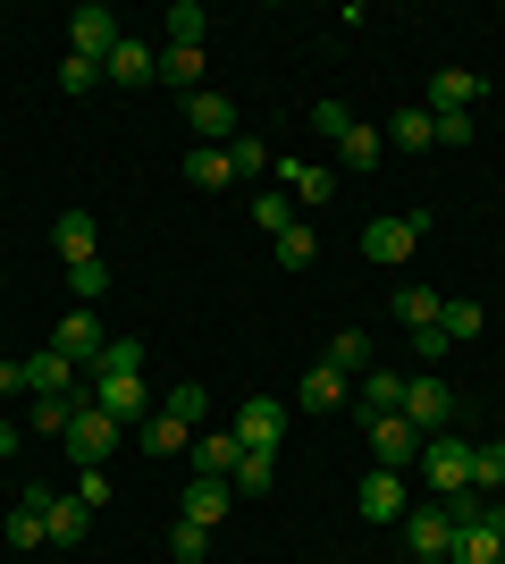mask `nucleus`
Listing matches in <instances>:
<instances>
[{"mask_svg":"<svg viewBox=\"0 0 505 564\" xmlns=\"http://www.w3.org/2000/svg\"><path fill=\"white\" fill-rule=\"evenodd\" d=\"M59 447H68L76 471H101V464H110V447H119V422H110L94 397H76V422H68V438H59Z\"/></svg>","mask_w":505,"mask_h":564,"instance_id":"1","label":"nucleus"},{"mask_svg":"<svg viewBox=\"0 0 505 564\" xmlns=\"http://www.w3.org/2000/svg\"><path fill=\"white\" fill-rule=\"evenodd\" d=\"M421 480H430V497L472 489V438H455V430H430V438H421Z\"/></svg>","mask_w":505,"mask_h":564,"instance_id":"2","label":"nucleus"},{"mask_svg":"<svg viewBox=\"0 0 505 564\" xmlns=\"http://www.w3.org/2000/svg\"><path fill=\"white\" fill-rule=\"evenodd\" d=\"M94 404H101V413H110L119 430H144V422H152L144 371H101V379H94Z\"/></svg>","mask_w":505,"mask_h":564,"instance_id":"3","label":"nucleus"},{"mask_svg":"<svg viewBox=\"0 0 505 564\" xmlns=\"http://www.w3.org/2000/svg\"><path fill=\"white\" fill-rule=\"evenodd\" d=\"M421 228H430V219H421V212H405V219H371V228H362V261H380V270H396V261H413V245H421Z\"/></svg>","mask_w":505,"mask_h":564,"instance_id":"4","label":"nucleus"},{"mask_svg":"<svg viewBox=\"0 0 505 564\" xmlns=\"http://www.w3.org/2000/svg\"><path fill=\"white\" fill-rule=\"evenodd\" d=\"M119 43H127V34H119V18H110L101 0H85V9L68 18V51H76V59H110Z\"/></svg>","mask_w":505,"mask_h":564,"instance_id":"5","label":"nucleus"},{"mask_svg":"<svg viewBox=\"0 0 505 564\" xmlns=\"http://www.w3.org/2000/svg\"><path fill=\"white\" fill-rule=\"evenodd\" d=\"M354 506H362V522H405L413 514V489H405V471H371V480H362L354 489Z\"/></svg>","mask_w":505,"mask_h":564,"instance_id":"6","label":"nucleus"},{"mask_svg":"<svg viewBox=\"0 0 505 564\" xmlns=\"http://www.w3.org/2000/svg\"><path fill=\"white\" fill-rule=\"evenodd\" d=\"M405 422L421 430V438L455 422V397H447V379H430V371H421V379H405Z\"/></svg>","mask_w":505,"mask_h":564,"instance_id":"7","label":"nucleus"},{"mask_svg":"<svg viewBox=\"0 0 505 564\" xmlns=\"http://www.w3.org/2000/svg\"><path fill=\"white\" fill-rule=\"evenodd\" d=\"M237 438H244V447H262V455H278V438H287V404H278V397H244Z\"/></svg>","mask_w":505,"mask_h":564,"instance_id":"8","label":"nucleus"},{"mask_svg":"<svg viewBox=\"0 0 505 564\" xmlns=\"http://www.w3.org/2000/svg\"><path fill=\"white\" fill-rule=\"evenodd\" d=\"M354 404H362V422H380V413H405V371L371 362V371L354 379Z\"/></svg>","mask_w":505,"mask_h":564,"instance_id":"9","label":"nucleus"},{"mask_svg":"<svg viewBox=\"0 0 505 564\" xmlns=\"http://www.w3.org/2000/svg\"><path fill=\"white\" fill-rule=\"evenodd\" d=\"M405 547H413V556H455V522H447V506H413V514H405Z\"/></svg>","mask_w":505,"mask_h":564,"instance_id":"10","label":"nucleus"},{"mask_svg":"<svg viewBox=\"0 0 505 564\" xmlns=\"http://www.w3.org/2000/svg\"><path fill=\"white\" fill-rule=\"evenodd\" d=\"M186 127L202 143H237V101L228 94H186Z\"/></svg>","mask_w":505,"mask_h":564,"instance_id":"11","label":"nucleus"},{"mask_svg":"<svg viewBox=\"0 0 505 564\" xmlns=\"http://www.w3.org/2000/svg\"><path fill=\"white\" fill-rule=\"evenodd\" d=\"M371 455H380V471L413 464V455H421V430H413L405 413H380V422H371Z\"/></svg>","mask_w":505,"mask_h":564,"instance_id":"12","label":"nucleus"},{"mask_svg":"<svg viewBox=\"0 0 505 564\" xmlns=\"http://www.w3.org/2000/svg\"><path fill=\"white\" fill-rule=\"evenodd\" d=\"M472 101H481V76H472V68H438L430 94H421V110L447 118V110H472Z\"/></svg>","mask_w":505,"mask_h":564,"instance_id":"13","label":"nucleus"},{"mask_svg":"<svg viewBox=\"0 0 505 564\" xmlns=\"http://www.w3.org/2000/svg\"><path fill=\"white\" fill-rule=\"evenodd\" d=\"M34 497H43V540H51V547H76V540H85L94 506H76V497H51V489H34Z\"/></svg>","mask_w":505,"mask_h":564,"instance_id":"14","label":"nucleus"},{"mask_svg":"<svg viewBox=\"0 0 505 564\" xmlns=\"http://www.w3.org/2000/svg\"><path fill=\"white\" fill-rule=\"evenodd\" d=\"M101 346H110V337H101V321H94V312H68V321L51 329V354H68V362H94Z\"/></svg>","mask_w":505,"mask_h":564,"instance_id":"15","label":"nucleus"},{"mask_svg":"<svg viewBox=\"0 0 505 564\" xmlns=\"http://www.w3.org/2000/svg\"><path fill=\"white\" fill-rule=\"evenodd\" d=\"M278 177H287V203H329V194H337L329 161H278Z\"/></svg>","mask_w":505,"mask_h":564,"instance_id":"16","label":"nucleus"},{"mask_svg":"<svg viewBox=\"0 0 505 564\" xmlns=\"http://www.w3.org/2000/svg\"><path fill=\"white\" fill-rule=\"evenodd\" d=\"M186 186H202V194L237 186V161H228V143H194V152H186Z\"/></svg>","mask_w":505,"mask_h":564,"instance_id":"17","label":"nucleus"},{"mask_svg":"<svg viewBox=\"0 0 505 564\" xmlns=\"http://www.w3.org/2000/svg\"><path fill=\"white\" fill-rule=\"evenodd\" d=\"M152 76H161V51H144V43H119L101 59V85H152Z\"/></svg>","mask_w":505,"mask_h":564,"instance_id":"18","label":"nucleus"},{"mask_svg":"<svg viewBox=\"0 0 505 564\" xmlns=\"http://www.w3.org/2000/svg\"><path fill=\"white\" fill-rule=\"evenodd\" d=\"M237 455H244L237 430H202V438H194V471H202V480H228V471H237Z\"/></svg>","mask_w":505,"mask_h":564,"instance_id":"19","label":"nucleus"},{"mask_svg":"<svg viewBox=\"0 0 505 564\" xmlns=\"http://www.w3.org/2000/svg\"><path fill=\"white\" fill-rule=\"evenodd\" d=\"M387 143H396V152H430V143H438V118L421 110V101H405V110H387Z\"/></svg>","mask_w":505,"mask_h":564,"instance_id":"20","label":"nucleus"},{"mask_svg":"<svg viewBox=\"0 0 505 564\" xmlns=\"http://www.w3.org/2000/svg\"><path fill=\"white\" fill-rule=\"evenodd\" d=\"M228 506H237V489H228V480H202V471H194V489H186V522L219 531V522H228Z\"/></svg>","mask_w":505,"mask_h":564,"instance_id":"21","label":"nucleus"},{"mask_svg":"<svg viewBox=\"0 0 505 564\" xmlns=\"http://www.w3.org/2000/svg\"><path fill=\"white\" fill-rule=\"evenodd\" d=\"M25 388H34V397H68V388H76V362H68V354H34V362H25Z\"/></svg>","mask_w":505,"mask_h":564,"instance_id":"22","label":"nucleus"},{"mask_svg":"<svg viewBox=\"0 0 505 564\" xmlns=\"http://www.w3.org/2000/svg\"><path fill=\"white\" fill-rule=\"evenodd\" d=\"M320 362H329V371H345V379H362V371H371V329H337Z\"/></svg>","mask_w":505,"mask_h":564,"instance_id":"23","label":"nucleus"},{"mask_svg":"<svg viewBox=\"0 0 505 564\" xmlns=\"http://www.w3.org/2000/svg\"><path fill=\"white\" fill-rule=\"evenodd\" d=\"M345 397H354V379H345V371H329V362H312V371H304V404H312V413H337Z\"/></svg>","mask_w":505,"mask_h":564,"instance_id":"24","label":"nucleus"},{"mask_svg":"<svg viewBox=\"0 0 505 564\" xmlns=\"http://www.w3.org/2000/svg\"><path fill=\"white\" fill-rule=\"evenodd\" d=\"M0 540H9V547H43V497H34V489H25L18 506H9V522H0Z\"/></svg>","mask_w":505,"mask_h":564,"instance_id":"25","label":"nucleus"},{"mask_svg":"<svg viewBox=\"0 0 505 564\" xmlns=\"http://www.w3.org/2000/svg\"><path fill=\"white\" fill-rule=\"evenodd\" d=\"M270 480H278V455H262V447H244L237 471H228V489H237V497H262Z\"/></svg>","mask_w":505,"mask_h":564,"instance_id":"26","label":"nucleus"},{"mask_svg":"<svg viewBox=\"0 0 505 564\" xmlns=\"http://www.w3.org/2000/svg\"><path fill=\"white\" fill-rule=\"evenodd\" d=\"M94 212H59V228H51V245H59V253H68V261H94Z\"/></svg>","mask_w":505,"mask_h":564,"instance_id":"27","label":"nucleus"},{"mask_svg":"<svg viewBox=\"0 0 505 564\" xmlns=\"http://www.w3.org/2000/svg\"><path fill=\"white\" fill-rule=\"evenodd\" d=\"M380 127H362V118H354V127H345V135H337V161H345V169H380Z\"/></svg>","mask_w":505,"mask_h":564,"instance_id":"28","label":"nucleus"},{"mask_svg":"<svg viewBox=\"0 0 505 564\" xmlns=\"http://www.w3.org/2000/svg\"><path fill=\"white\" fill-rule=\"evenodd\" d=\"M161 76H168V85H177V94H202V51L168 43V51H161Z\"/></svg>","mask_w":505,"mask_h":564,"instance_id":"29","label":"nucleus"},{"mask_svg":"<svg viewBox=\"0 0 505 564\" xmlns=\"http://www.w3.org/2000/svg\"><path fill=\"white\" fill-rule=\"evenodd\" d=\"M438 312H447V295H438V286H405V295H396V321H405V329H430Z\"/></svg>","mask_w":505,"mask_h":564,"instance_id":"30","label":"nucleus"},{"mask_svg":"<svg viewBox=\"0 0 505 564\" xmlns=\"http://www.w3.org/2000/svg\"><path fill=\"white\" fill-rule=\"evenodd\" d=\"M472 489H481V497H505V438L472 447Z\"/></svg>","mask_w":505,"mask_h":564,"instance_id":"31","label":"nucleus"},{"mask_svg":"<svg viewBox=\"0 0 505 564\" xmlns=\"http://www.w3.org/2000/svg\"><path fill=\"white\" fill-rule=\"evenodd\" d=\"M438 329H447V337L463 346V337H481V329H488V312L472 304V295H447V312H438Z\"/></svg>","mask_w":505,"mask_h":564,"instance_id":"32","label":"nucleus"},{"mask_svg":"<svg viewBox=\"0 0 505 564\" xmlns=\"http://www.w3.org/2000/svg\"><path fill=\"white\" fill-rule=\"evenodd\" d=\"M270 245H278V270H312V253H320V236L304 228V219H295L287 236H270Z\"/></svg>","mask_w":505,"mask_h":564,"instance_id":"33","label":"nucleus"},{"mask_svg":"<svg viewBox=\"0 0 505 564\" xmlns=\"http://www.w3.org/2000/svg\"><path fill=\"white\" fill-rule=\"evenodd\" d=\"M455 564H505V540L472 522V531H455Z\"/></svg>","mask_w":505,"mask_h":564,"instance_id":"34","label":"nucleus"},{"mask_svg":"<svg viewBox=\"0 0 505 564\" xmlns=\"http://www.w3.org/2000/svg\"><path fill=\"white\" fill-rule=\"evenodd\" d=\"M186 438H194V430H186V422H168L161 404H152V422H144V455H177Z\"/></svg>","mask_w":505,"mask_h":564,"instance_id":"35","label":"nucleus"},{"mask_svg":"<svg viewBox=\"0 0 505 564\" xmlns=\"http://www.w3.org/2000/svg\"><path fill=\"white\" fill-rule=\"evenodd\" d=\"M101 371H144V337H110V346L94 354V379Z\"/></svg>","mask_w":505,"mask_h":564,"instance_id":"36","label":"nucleus"},{"mask_svg":"<svg viewBox=\"0 0 505 564\" xmlns=\"http://www.w3.org/2000/svg\"><path fill=\"white\" fill-rule=\"evenodd\" d=\"M161 413H168V422H202V413H211V397H202V388H194V379H186V388H168V397H161Z\"/></svg>","mask_w":505,"mask_h":564,"instance_id":"37","label":"nucleus"},{"mask_svg":"<svg viewBox=\"0 0 505 564\" xmlns=\"http://www.w3.org/2000/svg\"><path fill=\"white\" fill-rule=\"evenodd\" d=\"M68 422H76V397H34V422H25V430H51V438H68Z\"/></svg>","mask_w":505,"mask_h":564,"instance_id":"38","label":"nucleus"},{"mask_svg":"<svg viewBox=\"0 0 505 564\" xmlns=\"http://www.w3.org/2000/svg\"><path fill=\"white\" fill-rule=\"evenodd\" d=\"M202 9H194V0H177V9H168V43H186V51H202Z\"/></svg>","mask_w":505,"mask_h":564,"instance_id":"39","label":"nucleus"},{"mask_svg":"<svg viewBox=\"0 0 505 564\" xmlns=\"http://www.w3.org/2000/svg\"><path fill=\"white\" fill-rule=\"evenodd\" d=\"M68 286H76V295H85V304H94V295H110V261H68Z\"/></svg>","mask_w":505,"mask_h":564,"instance_id":"40","label":"nucleus"},{"mask_svg":"<svg viewBox=\"0 0 505 564\" xmlns=\"http://www.w3.org/2000/svg\"><path fill=\"white\" fill-rule=\"evenodd\" d=\"M253 228L287 236V228H295V203H287V194H253Z\"/></svg>","mask_w":505,"mask_h":564,"instance_id":"41","label":"nucleus"},{"mask_svg":"<svg viewBox=\"0 0 505 564\" xmlns=\"http://www.w3.org/2000/svg\"><path fill=\"white\" fill-rule=\"evenodd\" d=\"M168 547H177V564H202V556H211V531L177 514V531H168Z\"/></svg>","mask_w":505,"mask_h":564,"instance_id":"42","label":"nucleus"},{"mask_svg":"<svg viewBox=\"0 0 505 564\" xmlns=\"http://www.w3.org/2000/svg\"><path fill=\"white\" fill-rule=\"evenodd\" d=\"M59 85H68V94H94V85H101V59H76V51H68V59H59Z\"/></svg>","mask_w":505,"mask_h":564,"instance_id":"43","label":"nucleus"},{"mask_svg":"<svg viewBox=\"0 0 505 564\" xmlns=\"http://www.w3.org/2000/svg\"><path fill=\"white\" fill-rule=\"evenodd\" d=\"M228 161H237V177H262L270 152H262V135H237V143H228Z\"/></svg>","mask_w":505,"mask_h":564,"instance_id":"44","label":"nucleus"},{"mask_svg":"<svg viewBox=\"0 0 505 564\" xmlns=\"http://www.w3.org/2000/svg\"><path fill=\"white\" fill-rule=\"evenodd\" d=\"M413 354H421V362H447V354H455V337L430 321V329H413Z\"/></svg>","mask_w":505,"mask_h":564,"instance_id":"45","label":"nucleus"},{"mask_svg":"<svg viewBox=\"0 0 505 564\" xmlns=\"http://www.w3.org/2000/svg\"><path fill=\"white\" fill-rule=\"evenodd\" d=\"M438 143H447V152H463V143H472V110H447V118H438Z\"/></svg>","mask_w":505,"mask_h":564,"instance_id":"46","label":"nucleus"},{"mask_svg":"<svg viewBox=\"0 0 505 564\" xmlns=\"http://www.w3.org/2000/svg\"><path fill=\"white\" fill-rule=\"evenodd\" d=\"M312 127H320V135H345V127H354V118H345V101H312Z\"/></svg>","mask_w":505,"mask_h":564,"instance_id":"47","label":"nucleus"},{"mask_svg":"<svg viewBox=\"0 0 505 564\" xmlns=\"http://www.w3.org/2000/svg\"><path fill=\"white\" fill-rule=\"evenodd\" d=\"M76 506H110V471H76Z\"/></svg>","mask_w":505,"mask_h":564,"instance_id":"48","label":"nucleus"},{"mask_svg":"<svg viewBox=\"0 0 505 564\" xmlns=\"http://www.w3.org/2000/svg\"><path fill=\"white\" fill-rule=\"evenodd\" d=\"M0 455H18V422H0Z\"/></svg>","mask_w":505,"mask_h":564,"instance_id":"49","label":"nucleus"},{"mask_svg":"<svg viewBox=\"0 0 505 564\" xmlns=\"http://www.w3.org/2000/svg\"><path fill=\"white\" fill-rule=\"evenodd\" d=\"M413 564H455V556H413Z\"/></svg>","mask_w":505,"mask_h":564,"instance_id":"50","label":"nucleus"}]
</instances>
